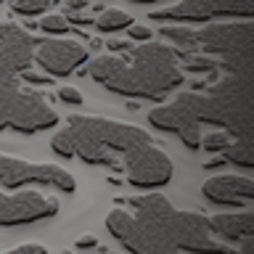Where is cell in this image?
Listing matches in <instances>:
<instances>
[{
  "label": "cell",
  "instance_id": "obj_6",
  "mask_svg": "<svg viewBox=\"0 0 254 254\" xmlns=\"http://www.w3.org/2000/svg\"><path fill=\"white\" fill-rule=\"evenodd\" d=\"M122 167L127 172L130 186L146 188V190L167 186V183L172 180V175H175L172 159L167 156L162 148H156L154 143L130 151V154L122 159Z\"/></svg>",
  "mask_w": 254,
  "mask_h": 254
},
{
  "label": "cell",
  "instance_id": "obj_11",
  "mask_svg": "<svg viewBox=\"0 0 254 254\" xmlns=\"http://www.w3.org/2000/svg\"><path fill=\"white\" fill-rule=\"evenodd\" d=\"M106 228L130 254H167L156 244V238L125 209H111V214L106 217Z\"/></svg>",
  "mask_w": 254,
  "mask_h": 254
},
{
  "label": "cell",
  "instance_id": "obj_17",
  "mask_svg": "<svg viewBox=\"0 0 254 254\" xmlns=\"http://www.w3.org/2000/svg\"><path fill=\"white\" fill-rule=\"evenodd\" d=\"M93 24L98 27L101 32H119V29H127L132 24V16L119 11V8H106V11L98 13V19H93Z\"/></svg>",
  "mask_w": 254,
  "mask_h": 254
},
{
  "label": "cell",
  "instance_id": "obj_23",
  "mask_svg": "<svg viewBox=\"0 0 254 254\" xmlns=\"http://www.w3.org/2000/svg\"><path fill=\"white\" fill-rule=\"evenodd\" d=\"M37 24L43 32H48V35H64V32L69 29L66 16H59V13H48V16H43V21H37Z\"/></svg>",
  "mask_w": 254,
  "mask_h": 254
},
{
  "label": "cell",
  "instance_id": "obj_33",
  "mask_svg": "<svg viewBox=\"0 0 254 254\" xmlns=\"http://www.w3.org/2000/svg\"><path fill=\"white\" fill-rule=\"evenodd\" d=\"M238 254H252V238H244V249Z\"/></svg>",
  "mask_w": 254,
  "mask_h": 254
},
{
  "label": "cell",
  "instance_id": "obj_12",
  "mask_svg": "<svg viewBox=\"0 0 254 254\" xmlns=\"http://www.w3.org/2000/svg\"><path fill=\"white\" fill-rule=\"evenodd\" d=\"M148 125L156 127V130H162V132H175L183 140V146L190 148V151H198V146H201V127L186 114V109H183L178 101L151 109L148 111Z\"/></svg>",
  "mask_w": 254,
  "mask_h": 254
},
{
  "label": "cell",
  "instance_id": "obj_28",
  "mask_svg": "<svg viewBox=\"0 0 254 254\" xmlns=\"http://www.w3.org/2000/svg\"><path fill=\"white\" fill-rule=\"evenodd\" d=\"M21 79H27V82H32V85H51V77L48 74H37V71H21Z\"/></svg>",
  "mask_w": 254,
  "mask_h": 254
},
{
  "label": "cell",
  "instance_id": "obj_14",
  "mask_svg": "<svg viewBox=\"0 0 254 254\" xmlns=\"http://www.w3.org/2000/svg\"><path fill=\"white\" fill-rule=\"evenodd\" d=\"M252 21L238 24H212L196 32V45H201L206 53H230L236 48H246L252 43Z\"/></svg>",
  "mask_w": 254,
  "mask_h": 254
},
{
  "label": "cell",
  "instance_id": "obj_13",
  "mask_svg": "<svg viewBox=\"0 0 254 254\" xmlns=\"http://www.w3.org/2000/svg\"><path fill=\"white\" fill-rule=\"evenodd\" d=\"M201 193L206 201L220 206H246L254 201V180L246 175H214L204 180Z\"/></svg>",
  "mask_w": 254,
  "mask_h": 254
},
{
  "label": "cell",
  "instance_id": "obj_25",
  "mask_svg": "<svg viewBox=\"0 0 254 254\" xmlns=\"http://www.w3.org/2000/svg\"><path fill=\"white\" fill-rule=\"evenodd\" d=\"M3 254H48V249L43 244H21V246H13Z\"/></svg>",
  "mask_w": 254,
  "mask_h": 254
},
{
  "label": "cell",
  "instance_id": "obj_34",
  "mask_svg": "<svg viewBox=\"0 0 254 254\" xmlns=\"http://www.w3.org/2000/svg\"><path fill=\"white\" fill-rule=\"evenodd\" d=\"M132 3H140V5H146V3H156V0H132Z\"/></svg>",
  "mask_w": 254,
  "mask_h": 254
},
{
  "label": "cell",
  "instance_id": "obj_30",
  "mask_svg": "<svg viewBox=\"0 0 254 254\" xmlns=\"http://www.w3.org/2000/svg\"><path fill=\"white\" fill-rule=\"evenodd\" d=\"M66 21H69V24H77V27H87V24H93V19H87V16H79V13H69Z\"/></svg>",
  "mask_w": 254,
  "mask_h": 254
},
{
  "label": "cell",
  "instance_id": "obj_2",
  "mask_svg": "<svg viewBox=\"0 0 254 254\" xmlns=\"http://www.w3.org/2000/svg\"><path fill=\"white\" fill-rule=\"evenodd\" d=\"M183 85V71L175 64V53L167 45L143 43L132 51V66H127L106 85V90L130 98H164L170 90Z\"/></svg>",
  "mask_w": 254,
  "mask_h": 254
},
{
  "label": "cell",
  "instance_id": "obj_15",
  "mask_svg": "<svg viewBox=\"0 0 254 254\" xmlns=\"http://www.w3.org/2000/svg\"><path fill=\"white\" fill-rule=\"evenodd\" d=\"M206 222H209V230H214V236H220L222 241H244V238H252L254 230L252 212H220Z\"/></svg>",
  "mask_w": 254,
  "mask_h": 254
},
{
  "label": "cell",
  "instance_id": "obj_3",
  "mask_svg": "<svg viewBox=\"0 0 254 254\" xmlns=\"http://www.w3.org/2000/svg\"><path fill=\"white\" fill-rule=\"evenodd\" d=\"M59 125V114L48 106L43 95L37 93H21L19 87L8 93H0V130H16V132H40L51 130Z\"/></svg>",
  "mask_w": 254,
  "mask_h": 254
},
{
  "label": "cell",
  "instance_id": "obj_7",
  "mask_svg": "<svg viewBox=\"0 0 254 254\" xmlns=\"http://www.w3.org/2000/svg\"><path fill=\"white\" fill-rule=\"evenodd\" d=\"M254 13L252 0H180L164 11H154V21H206L212 16H241L249 21Z\"/></svg>",
  "mask_w": 254,
  "mask_h": 254
},
{
  "label": "cell",
  "instance_id": "obj_27",
  "mask_svg": "<svg viewBox=\"0 0 254 254\" xmlns=\"http://www.w3.org/2000/svg\"><path fill=\"white\" fill-rule=\"evenodd\" d=\"M16 87H19V79H16V74H8V71L0 69V93L16 90Z\"/></svg>",
  "mask_w": 254,
  "mask_h": 254
},
{
  "label": "cell",
  "instance_id": "obj_9",
  "mask_svg": "<svg viewBox=\"0 0 254 254\" xmlns=\"http://www.w3.org/2000/svg\"><path fill=\"white\" fill-rule=\"evenodd\" d=\"M35 61L51 77H66L87 61V48L77 40H40Z\"/></svg>",
  "mask_w": 254,
  "mask_h": 254
},
{
  "label": "cell",
  "instance_id": "obj_31",
  "mask_svg": "<svg viewBox=\"0 0 254 254\" xmlns=\"http://www.w3.org/2000/svg\"><path fill=\"white\" fill-rule=\"evenodd\" d=\"M64 3H66V8L71 13H77V11H82V8L90 3V0H64Z\"/></svg>",
  "mask_w": 254,
  "mask_h": 254
},
{
  "label": "cell",
  "instance_id": "obj_22",
  "mask_svg": "<svg viewBox=\"0 0 254 254\" xmlns=\"http://www.w3.org/2000/svg\"><path fill=\"white\" fill-rule=\"evenodd\" d=\"M220 66V61H214L212 56H188L186 59V71L190 74H214Z\"/></svg>",
  "mask_w": 254,
  "mask_h": 254
},
{
  "label": "cell",
  "instance_id": "obj_1",
  "mask_svg": "<svg viewBox=\"0 0 254 254\" xmlns=\"http://www.w3.org/2000/svg\"><path fill=\"white\" fill-rule=\"evenodd\" d=\"M138 214H132L167 252H188V254H233V249L217 244L212 238L206 217L196 212H178L159 193L132 198Z\"/></svg>",
  "mask_w": 254,
  "mask_h": 254
},
{
  "label": "cell",
  "instance_id": "obj_24",
  "mask_svg": "<svg viewBox=\"0 0 254 254\" xmlns=\"http://www.w3.org/2000/svg\"><path fill=\"white\" fill-rule=\"evenodd\" d=\"M59 101H64V103H69V106H82V93L77 90V87H71V85H64V87H59Z\"/></svg>",
  "mask_w": 254,
  "mask_h": 254
},
{
  "label": "cell",
  "instance_id": "obj_21",
  "mask_svg": "<svg viewBox=\"0 0 254 254\" xmlns=\"http://www.w3.org/2000/svg\"><path fill=\"white\" fill-rule=\"evenodd\" d=\"M53 3H59V0H11V8L13 13H21V16H40Z\"/></svg>",
  "mask_w": 254,
  "mask_h": 254
},
{
  "label": "cell",
  "instance_id": "obj_26",
  "mask_svg": "<svg viewBox=\"0 0 254 254\" xmlns=\"http://www.w3.org/2000/svg\"><path fill=\"white\" fill-rule=\"evenodd\" d=\"M127 35H130L135 43H148V40H151V29L140 27V24H130V27H127Z\"/></svg>",
  "mask_w": 254,
  "mask_h": 254
},
{
  "label": "cell",
  "instance_id": "obj_20",
  "mask_svg": "<svg viewBox=\"0 0 254 254\" xmlns=\"http://www.w3.org/2000/svg\"><path fill=\"white\" fill-rule=\"evenodd\" d=\"M51 148H53L56 156H64V159H71V156H74V135H71L69 127H64V130H59V132L53 135Z\"/></svg>",
  "mask_w": 254,
  "mask_h": 254
},
{
  "label": "cell",
  "instance_id": "obj_4",
  "mask_svg": "<svg viewBox=\"0 0 254 254\" xmlns=\"http://www.w3.org/2000/svg\"><path fill=\"white\" fill-rule=\"evenodd\" d=\"M69 130L87 135L93 143H98L103 151H109L111 156H127L130 151L148 146L151 135L146 130L135 125L114 122V119H103V117H71L69 119Z\"/></svg>",
  "mask_w": 254,
  "mask_h": 254
},
{
  "label": "cell",
  "instance_id": "obj_10",
  "mask_svg": "<svg viewBox=\"0 0 254 254\" xmlns=\"http://www.w3.org/2000/svg\"><path fill=\"white\" fill-rule=\"evenodd\" d=\"M40 40H35L27 29L13 24H0V69L8 74H21L35 61Z\"/></svg>",
  "mask_w": 254,
  "mask_h": 254
},
{
  "label": "cell",
  "instance_id": "obj_19",
  "mask_svg": "<svg viewBox=\"0 0 254 254\" xmlns=\"http://www.w3.org/2000/svg\"><path fill=\"white\" fill-rule=\"evenodd\" d=\"M222 162H233V164H238V167H252L254 164V159H252V146L246 140H241V143H230V146L222 151Z\"/></svg>",
  "mask_w": 254,
  "mask_h": 254
},
{
  "label": "cell",
  "instance_id": "obj_32",
  "mask_svg": "<svg viewBox=\"0 0 254 254\" xmlns=\"http://www.w3.org/2000/svg\"><path fill=\"white\" fill-rule=\"evenodd\" d=\"M109 48H111V51H130V43H125V40H111V43H109Z\"/></svg>",
  "mask_w": 254,
  "mask_h": 254
},
{
  "label": "cell",
  "instance_id": "obj_18",
  "mask_svg": "<svg viewBox=\"0 0 254 254\" xmlns=\"http://www.w3.org/2000/svg\"><path fill=\"white\" fill-rule=\"evenodd\" d=\"M230 143H233V135H230L228 130H212V132L201 135V146L198 148L209 151V154H222Z\"/></svg>",
  "mask_w": 254,
  "mask_h": 254
},
{
  "label": "cell",
  "instance_id": "obj_5",
  "mask_svg": "<svg viewBox=\"0 0 254 254\" xmlns=\"http://www.w3.org/2000/svg\"><path fill=\"white\" fill-rule=\"evenodd\" d=\"M0 186L3 188H24V186H48L64 193H74L77 180L59 164H32L24 159L0 154Z\"/></svg>",
  "mask_w": 254,
  "mask_h": 254
},
{
  "label": "cell",
  "instance_id": "obj_16",
  "mask_svg": "<svg viewBox=\"0 0 254 254\" xmlns=\"http://www.w3.org/2000/svg\"><path fill=\"white\" fill-rule=\"evenodd\" d=\"M159 35L164 40H170V43H175L178 48H183V51H193L196 48V29L186 27V24H164L159 29Z\"/></svg>",
  "mask_w": 254,
  "mask_h": 254
},
{
  "label": "cell",
  "instance_id": "obj_29",
  "mask_svg": "<svg viewBox=\"0 0 254 254\" xmlns=\"http://www.w3.org/2000/svg\"><path fill=\"white\" fill-rule=\"evenodd\" d=\"M77 249L79 252H87V249H95V246H98V238H95V236H90V233H85V236H79L77 238Z\"/></svg>",
  "mask_w": 254,
  "mask_h": 254
},
{
  "label": "cell",
  "instance_id": "obj_8",
  "mask_svg": "<svg viewBox=\"0 0 254 254\" xmlns=\"http://www.w3.org/2000/svg\"><path fill=\"white\" fill-rule=\"evenodd\" d=\"M59 212V201L43 196L37 190H21V193L5 196L0 193V225H32V222L48 220Z\"/></svg>",
  "mask_w": 254,
  "mask_h": 254
}]
</instances>
